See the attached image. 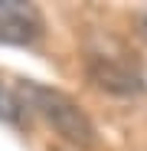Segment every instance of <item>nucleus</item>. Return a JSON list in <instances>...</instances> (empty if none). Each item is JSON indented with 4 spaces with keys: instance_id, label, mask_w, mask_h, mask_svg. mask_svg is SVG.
<instances>
[{
    "instance_id": "f257e3e1",
    "label": "nucleus",
    "mask_w": 147,
    "mask_h": 151,
    "mask_svg": "<svg viewBox=\"0 0 147 151\" xmlns=\"http://www.w3.org/2000/svg\"><path fill=\"white\" fill-rule=\"evenodd\" d=\"M16 89H20V99H23V105H26L30 118L39 115L43 122H49L53 132L62 141H69L79 151H92L98 145V132H95L92 118L72 102L65 92L46 89V86H36V82H16Z\"/></svg>"
},
{
    "instance_id": "f03ea898",
    "label": "nucleus",
    "mask_w": 147,
    "mask_h": 151,
    "mask_svg": "<svg viewBox=\"0 0 147 151\" xmlns=\"http://www.w3.org/2000/svg\"><path fill=\"white\" fill-rule=\"evenodd\" d=\"M43 36V13L23 0H0V43L30 46Z\"/></svg>"
},
{
    "instance_id": "7ed1b4c3",
    "label": "nucleus",
    "mask_w": 147,
    "mask_h": 151,
    "mask_svg": "<svg viewBox=\"0 0 147 151\" xmlns=\"http://www.w3.org/2000/svg\"><path fill=\"white\" fill-rule=\"evenodd\" d=\"M88 82L102 92H111V95H141L144 92L141 72H134L131 66L118 63V59H108V56L88 59Z\"/></svg>"
},
{
    "instance_id": "20e7f679",
    "label": "nucleus",
    "mask_w": 147,
    "mask_h": 151,
    "mask_svg": "<svg viewBox=\"0 0 147 151\" xmlns=\"http://www.w3.org/2000/svg\"><path fill=\"white\" fill-rule=\"evenodd\" d=\"M0 122H7V125H26L30 122V112L20 99V89L4 82V79H0Z\"/></svg>"
},
{
    "instance_id": "39448f33",
    "label": "nucleus",
    "mask_w": 147,
    "mask_h": 151,
    "mask_svg": "<svg viewBox=\"0 0 147 151\" xmlns=\"http://www.w3.org/2000/svg\"><path fill=\"white\" fill-rule=\"evenodd\" d=\"M137 33L147 40V13H144V17H137Z\"/></svg>"
}]
</instances>
